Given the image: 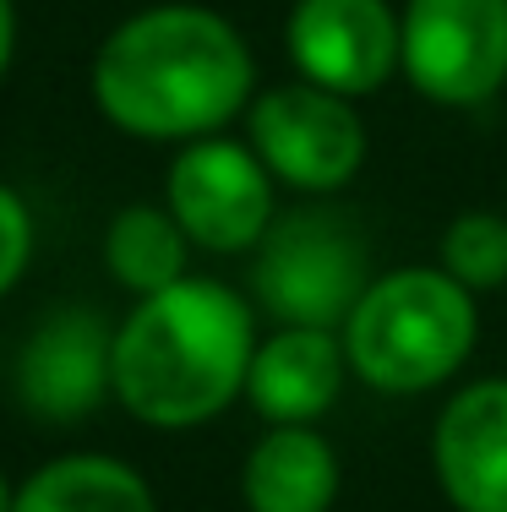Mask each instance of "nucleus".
<instances>
[{"mask_svg": "<svg viewBox=\"0 0 507 512\" xmlns=\"http://www.w3.org/2000/svg\"><path fill=\"white\" fill-rule=\"evenodd\" d=\"M437 480L458 512H507V382L464 387L437 420Z\"/></svg>", "mask_w": 507, "mask_h": 512, "instance_id": "9d476101", "label": "nucleus"}, {"mask_svg": "<svg viewBox=\"0 0 507 512\" xmlns=\"http://www.w3.org/2000/svg\"><path fill=\"white\" fill-rule=\"evenodd\" d=\"M169 213L208 251H246L273 224V175L240 142L197 137L169 169Z\"/></svg>", "mask_w": 507, "mask_h": 512, "instance_id": "0eeeda50", "label": "nucleus"}, {"mask_svg": "<svg viewBox=\"0 0 507 512\" xmlns=\"http://www.w3.org/2000/svg\"><path fill=\"white\" fill-rule=\"evenodd\" d=\"M115 387V333L99 311L60 306L17 355V398L39 420H82Z\"/></svg>", "mask_w": 507, "mask_h": 512, "instance_id": "1a4fd4ad", "label": "nucleus"}, {"mask_svg": "<svg viewBox=\"0 0 507 512\" xmlns=\"http://www.w3.org/2000/svg\"><path fill=\"white\" fill-rule=\"evenodd\" d=\"M289 55L300 77L338 99H366L398 66V17L388 0H295Z\"/></svg>", "mask_w": 507, "mask_h": 512, "instance_id": "6e6552de", "label": "nucleus"}, {"mask_svg": "<svg viewBox=\"0 0 507 512\" xmlns=\"http://www.w3.org/2000/svg\"><path fill=\"white\" fill-rule=\"evenodd\" d=\"M398 66L437 104L491 99L507 82V0H409Z\"/></svg>", "mask_w": 507, "mask_h": 512, "instance_id": "39448f33", "label": "nucleus"}, {"mask_svg": "<svg viewBox=\"0 0 507 512\" xmlns=\"http://www.w3.org/2000/svg\"><path fill=\"white\" fill-rule=\"evenodd\" d=\"M11 512H159V507H153L148 480L131 463L104 453H66L22 485Z\"/></svg>", "mask_w": 507, "mask_h": 512, "instance_id": "ddd939ff", "label": "nucleus"}, {"mask_svg": "<svg viewBox=\"0 0 507 512\" xmlns=\"http://www.w3.org/2000/svg\"><path fill=\"white\" fill-rule=\"evenodd\" d=\"M186 251L191 235L180 229V218L169 207H126L104 235V262L131 295H159V289L186 278Z\"/></svg>", "mask_w": 507, "mask_h": 512, "instance_id": "4468645a", "label": "nucleus"}, {"mask_svg": "<svg viewBox=\"0 0 507 512\" xmlns=\"http://www.w3.org/2000/svg\"><path fill=\"white\" fill-rule=\"evenodd\" d=\"M28 256H33V218H28L17 191L0 186V295L22 278Z\"/></svg>", "mask_w": 507, "mask_h": 512, "instance_id": "dca6fc26", "label": "nucleus"}, {"mask_svg": "<svg viewBox=\"0 0 507 512\" xmlns=\"http://www.w3.org/2000/svg\"><path fill=\"white\" fill-rule=\"evenodd\" d=\"M257 66L219 11L153 6L126 17L93 60L104 120L148 142H197L246 109Z\"/></svg>", "mask_w": 507, "mask_h": 512, "instance_id": "f257e3e1", "label": "nucleus"}, {"mask_svg": "<svg viewBox=\"0 0 507 512\" xmlns=\"http://www.w3.org/2000/svg\"><path fill=\"white\" fill-rule=\"evenodd\" d=\"M344 387V344L328 327H279L257 344L246 371V398L273 425H311L333 409Z\"/></svg>", "mask_w": 507, "mask_h": 512, "instance_id": "9b49d317", "label": "nucleus"}, {"mask_svg": "<svg viewBox=\"0 0 507 512\" xmlns=\"http://www.w3.org/2000/svg\"><path fill=\"white\" fill-rule=\"evenodd\" d=\"M251 289L279 327H328L333 333L371 289L366 240L349 218L322 213V207L273 218L268 235L257 240Z\"/></svg>", "mask_w": 507, "mask_h": 512, "instance_id": "20e7f679", "label": "nucleus"}, {"mask_svg": "<svg viewBox=\"0 0 507 512\" xmlns=\"http://www.w3.org/2000/svg\"><path fill=\"white\" fill-rule=\"evenodd\" d=\"M11 44H17V6L0 0V77H6V66H11Z\"/></svg>", "mask_w": 507, "mask_h": 512, "instance_id": "f3484780", "label": "nucleus"}, {"mask_svg": "<svg viewBox=\"0 0 507 512\" xmlns=\"http://www.w3.org/2000/svg\"><path fill=\"white\" fill-rule=\"evenodd\" d=\"M257 355L251 311L219 278H180L142 295V306L115 333V398L137 420L186 431L213 420Z\"/></svg>", "mask_w": 507, "mask_h": 512, "instance_id": "f03ea898", "label": "nucleus"}, {"mask_svg": "<svg viewBox=\"0 0 507 512\" xmlns=\"http://www.w3.org/2000/svg\"><path fill=\"white\" fill-rule=\"evenodd\" d=\"M442 273L464 289L507 284V218L502 213H458L442 229Z\"/></svg>", "mask_w": 507, "mask_h": 512, "instance_id": "2eb2a0df", "label": "nucleus"}, {"mask_svg": "<svg viewBox=\"0 0 507 512\" xmlns=\"http://www.w3.org/2000/svg\"><path fill=\"white\" fill-rule=\"evenodd\" d=\"M11 502H17V496L6 491V474H0V512H11Z\"/></svg>", "mask_w": 507, "mask_h": 512, "instance_id": "a211bd4d", "label": "nucleus"}, {"mask_svg": "<svg viewBox=\"0 0 507 512\" xmlns=\"http://www.w3.org/2000/svg\"><path fill=\"white\" fill-rule=\"evenodd\" d=\"M475 300L442 267H398L360 295L344 322V355L382 393L448 382L475 349Z\"/></svg>", "mask_w": 507, "mask_h": 512, "instance_id": "7ed1b4c3", "label": "nucleus"}, {"mask_svg": "<svg viewBox=\"0 0 507 512\" xmlns=\"http://www.w3.org/2000/svg\"><path fill=\"white\" fill-rule=\"evenodd\" d=\"M251 153L273 180L295 191H338L355 180L366 158V131L349 99L317 88V82H284L251 99Z\"/></svg>", "mask_w": 507, "mask_h": 512, "instance_id": "423d86ee", "label": "nucleus"}, {"mask_svg": "<svg viewBox=\"0 0 507 512\" xmlns=\"http://www.w3.org/2000/svg\"><path fill=\"white\" fill-rule=\"evenodd\" d=\"M251 512H328L338 496V458L311 425H273L240 474Z\"/></svg>", "mask_w": 507, "mask_h": 512, "instance_id": "f8f14e48", "label": "nucleus"}]
</instances>
